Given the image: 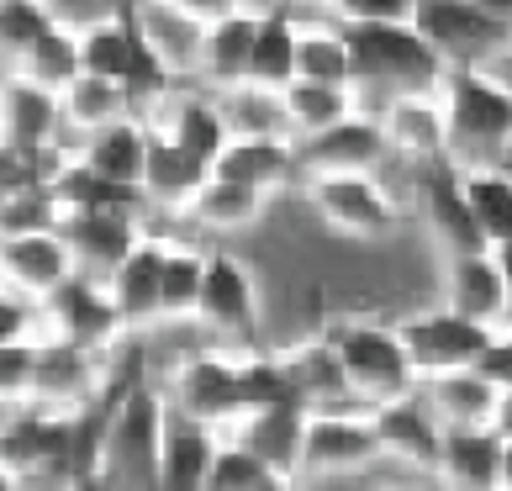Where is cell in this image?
Here are the masks:
<instances>
[{
  "label": "cell",
  "instance_id": "cell-1",
  "mask_svg": "<svg viewBox=\"0 0 512 491\" xmlns=\"http://www.w3.org/2000/svg\"><path fill=\"white\" fill-rule=\"evenodd\" d=\"M354 59V101L391 106L402 96H444L449 64L412 22L407 27H344Z\"/></svg>",
  "mask_w": 512,
  "mask_h": 491
},
{
  "label": "cell",
  "instance_id": "cell-2",
  "mask_svg": "<svg viewBox=\"0 0 512 491\" xmlns=\"http://www.w3.org/2000/svg\"><path fill=\"white\" fill-rule=\"evenodd\" d=\"M164 439H169L164 396L148 381H132L117 402L111 439L101 455L106 491H164Z\"/></svg>",
  "mask_w": 512,
  "mask_h": 491
},
{
  "label": "cell",
  "instance_id": "cell-3",
  "mask_svg": "<svg viewBox=\"0 0 512 491\" xmlns=\"http://www.w3.org/2000/svg\"><path fill=\"white\" fill-rule=\"evenodd\" d=\"M444 122H449V164L497 169L512 143V96L476 69H449L444 80Z\"/></svg>",
  "mask_w": 512,
  "mask_h": 491
},
{
  "label": "cell",
  "instance_id": "cell-4",
  "mask_svg": "<svg viewBox=\"0 0 512 491\" xmlns=\"http://www.w3.org/2000/svg\"><path fill=\"white\" fill-rule=\"evenodd\" d=\"M333 344V354L344 360L354 391L375 407L386 402H407L412 386H417V365L402 344V328H386V323H365V317H349V323H333L322 333Z\"/></svg>",
  "mask_w": 512,
  "mask_h": 491
},
{
  "label": "cell",
  "instance_id": "cell-5",
  "mask_svg": "<svg viewBox=\"0 0 512 491\" xmlns=\"http://www.w3.org/2000/svg\"><path fill=\"white\" fill-rule=\"evenodd\" d=\"M412 27L439 48V59L449 69H476L481 59L512 43V27L486 16L476 0H417Z\"/></svg>",
  "mask_w": 512,
  "mask_h": 491
},
{
  "label": "cell",
  "instance_id": "cell-6",
  "mask_svg": "<svg viewBox=\"0 0 512 491\" xmlns=\"http://www.w3.org/2000/svg\"><path fill=\"white\" fill-rule=\"evenodd\" d=\"M175 412H185L201 428H243L249 423V402H243V360L227 354H191L175 370Z\"/></svg>",
  "mask_w": 512,
  "mask_h": 491
},
{
  "label": "cell",
  "instance_id": "cell-7",
  "mask_svg": "<svg viewBox=\"0 0 512 491\" xmlns=\"http://www.w3.org/2000/svg\"><path fill=\"white\" fill-rule=\"evenodd\" d=\"M402 344L412 354L417 375H454V370H476L481 354L497 344V328L486 323H470L460 312H423V317H407L402 323Z\"/></svg>",
  "mask_w": 512,
  "mask_h": 491
},
{
  "label": "cell",
  "instance_id": "cell-8",
  "mask_svg": "<svg viewBox=\"0 0 512 491\" xmlns=\"http://www.w3.org/2000/svg\"><path fill=\"white\" fill-rule=\"evenodd\" d=\"M280 365H286L291 386H296V402L307 407L312 418H354V412H370V402L354 391L349 370L333 354L328 338H307V344L286 349Z\"/></svg>",
  "mask_w": 512,
  "mask_h": 491
},
{
  "label": "cell",
  "instance_id": "cell-9",
  "mask_svg": "<svg viewBox=\"0 0 512 491\" xmlns=\"http://www.w3.org/2000/svg\"><path fill=\"white\" fill-rule=\"evenodd\" d=\"M417 191H423V217H428V228L433 238L444 243V254L449 259H460V254H486L491 243L481 233V222L476 212H470V196H465V169L460 164H423L417 169Z\"/></svg>",
  "mask_w": 512,
  "mask_h": 491
},
{
  "label": "cell",
  "instance_id": "cell-10",
  "mask_svg": "<svg viewBox=\"0 0 512 491\" xmlns=\"http://www.w3.org/2000/svg\"><path fill=\"white\" fill-rule=\"evenodd\" d=\"M312 206L322 222L354 238H386L396 228V206L375 175H312Z\"/></svg>",
  "mask_w": 512,
  "mask_h": 491
},
{
  "label": "cell",
  "instance_id": "cell-11",
  "mask_svg": "<svg viewBox=\"0 0 512 491\" xmlns=\"http://www.w3.org/2000/svg\"><path fill=\"white\" fill-rule=\"evenodd\" d=\"M0 275H6L11 296L53 301L80 275V264H74L69 243L59 233H22V238H0Z\"/></svg>",
  "mask_w": 512,
  "mask_h": 491
},
{
  "label": "cell",
  "instance_id": "cell-12",
  "mask_svg": "<svg viewBox=\"0 0 512 491\" xmlns=\"http://www.w3.org/2000/svg\"><path fill=\"white\" fill-rule=\"evenodd\" d=\"M43 317L53 323V338H59V344H74L85 354L106 349L122 328V312H117V301H111L106 280H90V275H74L59 296L43 301Z\"/></svg>",
  "mask_w": 512,
  "mask_h": 491
},
{
  "label": "cell",
  "instance_id": "cell-13",
  "mask_svg": "<svg viewBox=\"0 0 512 491\" xmlns=\"http://www.w3.org/2000/svg\"><path fill=\"white\" fill-rule=\"evenodd\" d=\"M59 238L69 243L80 275L90 280H111L127 264V254L143 243L138 217H122V212H64Z\"/></svg>",
  "mask_w": 512,
  "mask_h": 491
},
{
  "label": "cell",
  "instance_id": "cell-14",
  "mask_svg": "<svg viewBox=\"0 0 512 491\" xmlns=\"http://www.w3.org/2000/svg\"><path fill=\"white\" fill-rule=\"evenodd\" d=\"M201 323L217 328L238 344H254L259 338V296H254V275L249 264L233 254H212L206 259V291H201Z\"/></svg>",
  "mask_w": 512,
  "mask_h": 491
},
{
  "label": "cell",
  "instance_id": "cell-15",
  "mask_svg": "<svg viewBox=\"0 0 512 491\" xmlns=\"http://www.w3.org/2000/svg\"><path fill=\"white\" fill-rule=\"evenodd\" d=\"M386 154H391V138L381 117H359L354 111L349 122L301 143V169H312V175H370Z\"/></svg>",
  "mask_w": 512,
  "mask_h": 491
},
{
  "label": "cell",
  "instance_id": "cell-16",
  "mask_svg": "<svg viewBox=\"0 0 512 491\" xmlns=\"http://www.w3.org/2000/svg\"><path fill=\"white\" fill-rule=\"evenodd\" d=\"M381 455H386V444L375 433L370 412H354V418H312L301 476H338V470H359Z\"/></svg>",
  "mask_w": 512,
  "mask_h": 491
},
{
  "label": "cell",
  "instance_id": "cell-17",
  "mask_svg": "<svg viewBox=\"0 0 512 491\" xmlns=\"http://www.w3.org/2000/svg\"><path fill=\"white\" fill-rule=\"evenodd\" d=\"M444 291H449L444 307H449V312H460V317H470V323H486V328L512 323V296H507V280H502L497 249L449 259Z\"/></svg>",
  "mask_w": 512,
  "mask_h": 491
},
{
  "label": "cell",
  "instance_id": "cell-18",
  "mask_svg": "<svg viewBox=\"0 0 512 491\" xmlns=\"http://www.w3.org/2000/svg\"><path fill=\"white\" fill-rule=\"evenodd\" d=\"M96 354L74 349V344H59L53 338L48 349H37V381H32V402L48 407V412H80L96 402Z\"/></svg>",
  "mask_w": 512,
  "mask_h": 491
},
{
  "label": "cell",
  "instance_id": "cell-19",
  "mask_svg": "<svg viewBox=\"0 0 512 491\" xmlns=\"http://www.w3.org/2000/svg\"><path fill=\"white\" fill-rule=\"evenodd\" d=\"M370 418H375V433H381L386 455H402L417 470H439V460H444V423L433 418L428 402L407 396V402L375 407Z\"/></svg>",
  "mask_w": 512,
  "mask_h": 491
},
{
  "label": "cell",
  "instance_id": "cell-20",
  "mask_svg": "<svg viewBox=\"0 0 512 491\" xmlns=\"http://www.w3.org/2000/svg\"><path fill=\"white\" fill-rule=\"evenodd\" d=\"M164 264H169V243L143 238L138 249L127 254L122 270L106 280L122 323H154V317H164Z\"/></svg>",
  "mask_w": 512,
  "mask_h": 491
},
{
  "label": "cell",
  "instance_id": "cell-21",
  "mask_svg": "<svg viewBox=\"0 0 512 491\" xmlns=\"http://www.w3.org/2000/svg\"><path fill=\"white\" fill-rule=\"evenodd\" d=\"M381 127H386L391 148H402L417 169L449 159V122H444V101L439 96H402V101H391L381 111Z\"/></svg>",
  "mask_w": 512,
  "mask_h": 491
},
{
  "label": "cell",
  "instance_id": "cell-22",
  "mask_svg": "<svg viewBox=\"0 0 512 491\" xmlns=\"http://www.w3.org/2000/svg\"><path fill=\"white\" fill-rule=\"evenodd\" d=\"M507 396L486 381L481 370H454V375H433L428 381V407L444 423V433L454 428H497Z\"/></svg>",
  "mask_w": 512,
  "mask_h": 491
},
{
  "label": "cell",
  "instance_id": "cell-23",
  "mask_svg": "<svg viewBox=\"0 0 512 491\" xmlns=\"http://www.w3.org/2000/svg\"><path fill=\"white\" fill-rule=\"evenodd\" d=\"M502 460H507V439L497 428H454L444 433L439 476L454 491H502Z\"/></svg>",
  "mask_w": 512,
  "mask_h": 491
},
{
  "label": "cell",
  "instance_id": "cell-24",
  "mask_svg": "<svg viewBox=\"0 0 512 491\" xmlns=\"http://www.w3.org/2000/svg\"><path fill=\"white\" fill-rule=\"evenodd\" d=\"M59 122H64V96L22 80V74H11L6 80V154L37 159Z\"/></svg>",
  "mask_w": 512,
  "mask_h": 491
},
{
  "label": "cell",
  "instance_id": "cell-25",
  "mask_svg": "<svg viewBox=\"0 0 512 491\" xmlns=\"http://www.w3.org/2000/svg\"><path fill=\"white\" fill-rule=\"evenodd\" d=\"M296 169H301V148H291L286 138H233L212 175L270 196V191H280V185L296 175Z\"/></svg>",
  "mask_w": 512,
  "mask_h": 491
},
{
  "label": "cell",
  "instance_id": "cell-26",
  "mask_svg": "<svg viewBox=\"0 0 512 491\" xmlns=\"http://www.w3.org/2000/svg\"><path fill=\"white\" fill-rule=\"evenodd\" d=\"M307 428H312V412L307 407H275V412H259L238 428V439L254 449V455L275 470V476L296 481L301 476V455H307Z\"/></svg>",
  "mask_w": 512,
  "mask_h": 491
},
{
  "label": "cell",
  "instance_id": "cell-27",
  "mask_svg": "<svg viewBox=\"0 0 512 491\" xmlns=\"http://www.w3.org/2000/svg\"><path fill=\"white\" fill-rule=\"evenodd\" d=\"M132 16H138L143 37L154 43V53H159L169 69H191V64H201L206 22H196L191 11H180L175 0H132Z\"/></svg>",
  "mask_w": 512,
  "mask_h": 491
},
{
  "label": "cell",
  "instance_id": "cell-28",
  "mask_svg": "<svg viewBox=\"0 0 512 491\" xmlns=\"http://www.w3.org/2000/svg\"><path fill=\"white\" fill-rule=\"evenodd\" d=\"M254 43H259V16L249 11H227L222 22L206 27V48H201V74L212 85H249V64H254Z\"/></svg>",
  "mask_w": 512,
  "mask_h": 491
},
{
  "label": "cell",
  "instance_id": "cell-29",
  "mask_svg": "<svg viewBox=\"0 0 512 491\" xmlns=\"http://www.w3.org/2000/svg\"><path fill=\"white\" fill-rule=\"evenodd\" d=\"M206 180H212V169L196 164L175 138H169V132L148 127V169H143L148 201H159V206H191Z\"/></svg>",
  "mask_w": 512,
  "mask_h": 491
},
{
  "label": "cell",
  "instance_id": "cell-30",
  "mask_svg": "<svg viewBox=\"0 0 512 491\" xmlns=\"http://www.w3.org/2000/svg\"><path fill=\"white\" fill-rule=\"evenodd\" d=\"M53 196L64 201V212H122V217H138L148 206V191L143 185H117L96 175L90 164H64L53 169Z\"/></svg>",
  "mask_w": 512,
  "mask_h": 491
},
{
  "label": "cell",
  "instance_id": "cell-31",
  "mask_svg": "<svg viewBox=\"0 0 512 491\" xmlns=\"http://www.w3.org/2000/svg\"><path fill=\"white\" fill-rule=\"evenodd\" d=\"M296 80H301V32L291 27L286 11H264V16H259L254 64H249V85L286 96Z\"/></svg>",
  "mask_w": 512,
  "mask_h": 491
},
{
  "label": "cell",
  "instance_id": "cell-32",
  "mask_svg": "<svg viewBox=\"0 0 512 491\" xmlns=\"http://www.w3.org/2000/svg\"><path fill=\"white\" fill-rule=\"evenodd\" d=\"M217 460L212 428L191 423L185 412H169V439H164V491H206Z\"/></svg>",
  "mask_w": 512,
  "mask_h": 491
},
{
  "label": "cell",
  "instance_id": "cell-33",
  "mask_svg": "<svg viewBox=\"0 0 512 491\" xmlns=\"http://www.w3.org/2000/svg\"><path fill=\"white\" fill-rule=\"evenodd\" d=\"M80 164H90L96 175L117 180V185H143V169H148V127H138L132 117H122V122H111V127H101V132H90Z\"/></svg>",
  "mask_w": 512,
  "mask_h": 491
},
{
  "label": "cell",
  "instance_id": "cell-34",
  "mask_svg": "<svg viewBox=\"0 0 512 491\" xmlns=\"http://www.w3.org/2000/svg\"><path fill=\"white\" fill-rule=\"evenodd\" d=\"M164 132L206 169H217V159L227 154V143H233V127H227L222 101H206V96H185Z\"/></svg>",
  "mask_w": 512,
  "mask_h": 491
},
{
  "label": "cell",
  "instance_id": "cell-35",
  "mask_svg": "<svg viewBox=\"0 0 512 491\" xmlns=\"http://www.w3.org/2000/svg\"><path fill=\"white\" fill-rule=\"evenodd\" d=\"M185 212H191V222H201V228H212V233H238V228H249V222H259L264 191H249V185H233V180L212 175Z\"/></svg>",
  "mask_w": 512,
  "mask_h": 491
},
{
  "label": "cell",
  "instance_id": "cell-36",
  "mask_svg": "<svg viewBox=\"0 0 512 491\" xmlns=\"http://www.w3.org/2000/svg\"><path fill=\"white\" fill-rule=\"evenodd\" d=\"M465 196L491 249L512 243V175L507 169H465Z\"/></svg>",
  "mask_w": 512,
  "mask_h": 491
},
{
  "label": "cell",
  "instance_id": "cell-37",
  "mask_svg": "<svg viewBox=\"0 0 512 491\" xmlns=\"http://www.w3.org/2000/svg\"><path fill=\"white\" fill-rule=\"evenodd\" d=\"M132 106H138V101H132L122 85L96 80V74H80V80L64 90V122L85 127V138H90V132H101V127H111V122H122Z\"/></svg>",
  "mask_w": 512,
  "mask_h": 491
},
{
  "label": "cell",
  "instance_id": "cell-38",
  "mask_svg": "<svg viewBox=\"0 0 512 491\" xmlns=\"http://www.w3.org/2000/svg\"><path fill=\"white\" fill-rule=\"evenodd\" d=\"M222 111H227V127H233V138H286V127H291L286 96H275V90H259V85L227 90Z\"/></svg>",
  "mask_w": 512,
  "mask_h": 491
},
{
  "label": "cell",
  "instance_id": "cell-39",
  "mask_svg": "<svg viewBox=\"0 0 512 491\" xmlns=\"http://www.w3.org/2000/svg\"><path fill=\"white\" fill-rule=\"evenodd\" d=\"M286 111H291V127L317 138L338 122L354 117V90H338V85H312V80H296L286 90Z\"/></svg>",
  "mask_w": 512,
  "mask_h": 491
},
{
  "label": "cell",
  "instance_id": "cell-40",
  "mask_svg": "<svg viewBox=\"0 0 512 491\" xmlns=\"http://www.w3.org/2000/svg\"><path fill=\"white\" fill-rule=\"evenodd\" d=\"M53 32H59V22H53V11L43 0H0V48H6L11 74L22 69L32 59V48Z\"/></svg>",
  "mask_w": 512,
  "mask_h": 491
},
{
  "label": "cell",
  "instance_id": "cell-41",
  "mask_svg": "<svg viewBox=\"0 0 512 491\" xmlns=\"http://www.w3.org/2000/svg\"><path fill=\"white\" fill-rule=\"evenodd\" d=\"M22 80H32V85H43V90H53V96H64V90L85 74V64H80V37H74L69 27H59L53 37H43V43L32 48V59L16 69Z\"/></svg>",
  "mask_w": 512,
  "mask_h": 491
},
{
  "label": "cell",
  "instance_id": "cell-42",
  "mask_svg": "<svg viewBox=\"0 0 512 491\" xmlns=\"http://www.w3.org/2000/svg\"><path fill=\"white\" fill-rule=\"evenodd\" d=\"M206 259H212V254L185 249V243H169V264H164V317H196V312H201Z\"/></svg>",
  "mask_w": 512,
  "mask_h": 491
},
{
  "label": "cell",
  "instance_id": "cell-43",
  "mask_svg": "<svg viewBox=\"0 0 512 491\" xmlns=\"http://www.w3.org/2000/svg\"><path fill=\"white\" fill-rule=\"evenodd\" d=\"M59 222H64V201L53 196V180L32 185V191H6L0 196V228H6V238L59 233Z\"/></svg>",
  "mask_w": 512,
  "mask_h": 491
},
{
  "label": "cell",
  "instance_id": "cell-44",
  "mask_svg": "<svg viewBox=\"0 0 512 491\" xmlns=\"http://www.w3.org/2000/svg\"><path fill=\"white\" fill-rule=\"evenodd\" d=\"M301 80L354 90V59L344 32H301Z\"/></svg>",
  "mask_w": 512,
  "mask_h": 491
},
{
  "label": "cell",
  "instance_id": "cell-45",
  "mask_svg": "<svg viewBox=\"0 0 512 491\" xmlns=\"http://www.w3.org/2000/svg\"><path fill=\"white\" fill-rule=\"evenodd\" d=\"M270 481H275V470L264 465L243 439H233V444H217V460H212V476H206V491H259V486H270Z\"/></svg>",
  "mask_w": 512,
  "mask_h": 491
},
{
  "label": "cell",
  "instance_id": "cell-46",
  "mask_svg": "<svg viewBox=\"0 0 512 491\" xmlns=\"http://www.w3.org/2000/svg\"><path fill=\"white\" fill-rule=\"evenodd\" d=\"M344 16V27H407L417 16V0H328Z\"/></svg>",
  "mask_w": 512,
  "mask_h": 491
},
{
  "label": "cell",
  "instance_id": "cell-47",
  "mask_svg": "<svg viewBox=\"0 0 512 491\" xmlns=\"http://www.w3.org/2000/svg\"><path fill=\"white\" fill-rule=\"evenodd\" d=\"M32 381H37V344H0V396L16 402H32Z\"/></svg>",
  "mask_w": 512,
  "mask_h": 491
},
{
  "label": "cell",
  "instance_id": "cell-48",
  "mask_svg": "<svg viewBox=\"0 0 512 491\" xmlns=\"http://www.w3.org/2000/svg\"><path fill=\"white\" fill-rule=\"evenodd\" d=\"M491 386H497L502 396H512V328L507 333H497V344H491L486 354H481V365H476Z\"/></svg>",
  "mask_w": 512,
  "mask_h": 491
},
{
  "label": "cell",
  "instance_id": "cell-49",
  "mask_svg": "<svg viewBox=\"0 0 512 491\" xmlns=\"http://www.w3.org/2000/svg\"><path fill=\"white\" fill-rule=\"evenodd\" d=\"M175 6H180V11H191L196 22L212 27V22H222V16L233 11V0H175Z\"/></svg>",
  "mask_w": 512,
  "mask_h": 491
},
{
  "label": "cell",
  "instance_id": "cell-50",
  "mask_svg": "<svg viewBox=\"0 0 512 491\" xmlns=\"http://www.w3.org/2000/svg\"><path fill=\"white\" fill-rule=\"evenodd\" d=\"M476 6H481L486 16H497V22H507V27H512V0H476Z\"/></svg>",
  "mask_w": 512,
  "mask_h": 491
},
{
  "label": "cell",
  "instance_id": "cell-51",
  "mask_svg": "<svg viewBox=\"0 0 512 491\" xmlns=\"http://www.w3.org/2000/svg\"><path fill=\"white\" fill-rule=\"evenodd\" d=\"M497 264H502V280H507V296H512V243L497 249Z\"/></svg>",
  "mask_w": 512,
  "mask_h": 491
},
{
  "label": "cell",
  "instance_id": "cell-52",
  "mask_svg": "<svg viewBox=\"0 0 512 491\" xmlns=\"http://www.w3.org/2000/svg\"><path fill=\"white\" fill-rule=\"evenodd\" d=\"M497 433H502V439H512V396H507V402H502V418H497Z\"/></svg>",
  "mask_w": 512,
  "mask_h": 491
},
{
  "label": "cell",
  "instance_id": "cell-53",
  "mask_svg": "<svg viewBox=\"0 0 512 491\" xmlns=\"http://www.w3.org/2000/svg\"><path fill=\"white\" fill-rule=\"evenodd\" d=\"M512 486V439H507V460H502V491Z\"/></svg>",
  "mask_w": 512,
  "mask_h": 491
},
{
  "label": "cell",
  "instance_id": "cell-54",
  "mask_svg": "<svg viewBox=\"0 0 512 491\" xmlns=\"http://www.w3.org/2000/svg\"><path fill=\"white\" fill-rule=\"evenodd\" d=\"M381 491H417V486H381Z\"/></svg>",
  "mask_w": 512,
  "mask_h": 491
},
{
  "label": "cell",
  "instance_id": "cell-55",
  "mask_svg": "<svg viewBox=\"0 0 512 491\" xmlns=\"http://www.w3.org/2000/svg\"><path fill=\"white\" fill-rule=\"evenodd\" d=\"M507 328H512V323H507Z\"/></svg>",
  "mask_w": 512,
  "mask_h": 491
},
{
  "label": "cell",
  "instance_id": "cell-56",
  "mask_svg": "<svg viewBox=\"0 0 512 491\" xmlns=\"http://www.w3.org/2000/svg\"><path fill=\"white\" fill-rule=\"evenodd\" d=\"M507 491H512V486H507Z\"/></svg>",
  "mask_w": 512,
  "mask_h": 491
}]
</instances>
